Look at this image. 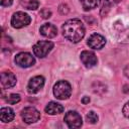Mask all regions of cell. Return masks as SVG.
Instances as JSON below:
<instances>
[{
	"label": "cell",
	"instance_id": "1",
	"mask_svg": "<svg viewBox=\"0 0 129 129\" xmlns=\"http://www.w3.org/2000/svg\"><path fill=\"white\" fill-rule=\"evenodd\" d=\"M62 34L64 38L72 42H79L85 35V26L79 19H70L62 25Z\"/></svg>",
	"mask_w": 129,
	"mask_h": 129
},
{
	"label": "cell",
	"instance_id": "2",
	"mask_svg": "<svg viewBox=\"0 0 129 129\" xmlns=\"http://www.w3.org/2000/svg\"><path fill=\"white\" fill-rule=\"evenodd\" d=\"M72 94V87L67 81H58L53 86V95L56 99H68Z\"/></svg>",
	"mask_w": 129,
	"mask_h": 129
},
{
	"label": "cell",
	"instance_id": "3",
	"mask_svg": "<svg viewBox=\"0 0 129 129\" xmlns=\"http://www.w3.org/2000/svg\"><path fill=\"white\" fill-rule=\"evenodd\" d=\"M53 48V43L48 40H40L33 45V52L38 57H44Z\"/></svg>",
	"mask_w": 129,
	"mask_h": 129
},
{
	"label": "cell",
	"instance_id": "4",
	"mask_svg": "<svg viewBox=\"0 0 129 129\" xmlns=\"http://www.w3.org/2000/svg\"><path fill=\"white\" fill-rule=\"evenodd\" d=\"M30 21H31V18L28 14L19 11V12H16L12 15L11 25L14 28H21V27L28 25L30 23Z\"/></svg>",
	"mask_w": 129,
	"mask_h": 129
},
{
	"label": "cell",
	"instance_id": "5",
	"mask_svg": "<svg viewBox=\"0 0 129 129\" xmlns=\"http://www.w3.org/2000/svg\"><path fill=\"white\" fill-rule=\"evenodd\" d=\"M64 122L71 129H77L80 128L83 124L81 115L76 111H69L64 115Z\"/></svg>",
	"mask_w": 129,
	"mask_h": 129
},
{
	"label": "cell",
	"instance_id": "6",
	"mask_svg": "<svg viewBox=\"0 0 129 129\" xmlns=\"http://www.w3.org/2000/svg\"><path fill=\"white\" fill-rule=\"evenodd\" d=\"M21 117L25 123L31 124V123H34L39 120L40 113L34 107H25L21 111Z\"/></svg>",
	"mask_w": 129,
	"mask_h": 129
},
{
	"label": "cell",
	"instance_id": "7",
	"mask_svg": "<svg viewBox=\"0 0 129 129\" xmlns=\"http://www.w3.org/2000/svg\"><path fill=\"white\" fill-rule=\"evenodd\" d=\"M15 62L21 68H29L35 63V59L29 52H19L15 56Z\"/></svg>",
	"mask_w": 129,
	"mask_h": 129
},
{
	"label": "cell",
	"instance_id": "8",
	"mask_svg": "<svg viewBox=\"0 0 129 129\" xmlns=\"http://www.w3.org/2000/svg\"><path fill=\"white\" fill-rule=\"evenodd\" d=\"M44 86V78L42 76H36L30 79L27 85V91L30 94H35L39 92Z\"/></svg>",
	"mask_w": 129,
	"mask_h": 129
},
{
	"label": "cell",
	"instance_id": "9",
	"mask_svg": "<svg viewBox=\"0 0 129 129\" xmlns=\"http://www.w3.org/2000/svg\"><path fill=\"white\" fill-rule=\"evenodd\" d=\"M80 58H81L83 64L86 68H89V69L95 67L97 64V62H98V59H97L96 54L93 51H90V50H84V51H82Z\"/></svg>",
	"mask_w": 129,
	"mask_h": 129
},
{
	"label": "cell",
	"instance_id": "10",
	"mask_svg": "<svg viewBox=\"0 0 129 129\" xmlns=\"http://www.w3.org/2000/svg\"><path fill=\"white\" fill-rule=\"evenodd\" d=\"M88 45L93 48V49H101L105 43H106V39L104 36H102L101 34L99 33H93L89 38H88V41H87Z\"/></svg>",
	"mask_w": 129,
	"mask_h": 129
},
{
	"label": "cell",
	"instance_id": "11",
	"mask_svg": "<svg viewBox=\"0 0 129 129\" xmlns=\"http://www.w3.org/2000/svg\"><path fill=\"white\" fill-rule=\"evenodd\" d=\"M16 84V77L11 72L1 73V85L4 89H9L14 87Z\"/></svg>",
	"mask_w": 129,
	"mask_h": 129
},
{
	"label": "cell",
	"instance_id": "12",
	"mask_svg": "<svg viewBox=\"0 0 129 129\" xmlns=\"http://www.w3.org/2000/svg\"><path fill=\"white\" fill-rule=\"evenodd\" d=\"M39 31H40L41 35H43L44 37H47V38H52V37L56 36V34H57L56 27L51 23H44L40 27Z\"/></svg>",
	"mask_w": 129,
	"mask_h": 129
},
{
	"label": "cell",
	"instance_id": "13",
	"mask_svg": "<svg viewBox=\"0 0 129 129\" xmlns=\"http://www.w3.org/2000/svg\"><path fill=\"white\" fill-rule=\"evenodd\" d=\"M45 112L49 115H56V114H60L63 112V107L55 102H49L46 107H45Z\"/></svg>",
	"mask_w": 129,
	"mask_h": 129
},
{
	"label": "cell",
	"instance_id": "14",
	"mask_svg": "<svg viewBox=\"0 0 129 129\" xmlns=\"http://www.w3.org/2000/svg\"><path fill=\"white\" fill-rule=\"evenodd\" d=\"M14 118V111L9 107H3L0 110V119L2 122L7 123L12 121Z\"/></svg>",
	"mask_w": 129,
	"mask_h": 129
},
{
	"label": "cell",
	"instance_id": "15",
	"mask_svg": "<svg viewBox=\"0 0 129 129\" xmlns=\"http://www.w3.org/2000/svg\"><path fill=\"white\" fill-rule=\"evenodd\" d=\"M20 4L28 10H35L38 8L39 3L37 0H20Z\"/></svg>",
	"mask_w": 129,
	"mask_h": 129
},
{
	"label": "cell",
	"instance_id": "16",
	"mask_svg": "<svg viewBox=\"0 0 129 129\" xmlns=\"http://www.w3.org/2000/svg\"><path fill=\"white\" fill-rule=\"evenodd\" d=\"M81 3H82L83 8L86 11H88V10L96 8L100 4V0H81Z\"/></svg>",
	"mask_w": 129,
	"mask_h": 129
},
{
	"label": "cell",
	"instance_id": "17",
	"mask_svg": "<svg viewBox=\"0 0 129 129\" xmlns=\"http://www.w3.org/2000/svg\"><path fill=\"white\" fill-rule=\"evenodd\" d=\"M86 120H87L88 123L95 124V123L98 122V115H97L95 112L91 111V112H89V114H87V116H86Z\"/></svg>",
	"mask_w": 129,
	"mask_h": 129
},
{
	"label": "cell",
	"instance_id": "18",
	"mask_svg": "<svg viewBox=\"0 0 129 129\" xmlns=\"http://www.w3.org/2000/svg\"><path fill=\"white\" fill-rule=\"evenodd\" d=\"M19 101H20V96H19L18 94H11V95L6 99V102H7L8 104H11V105L18 103Z\"/></svg>",
	"mask_w": 129,
	"mask_h": 129
},
{
	"label": "cell",
	"instance_id": "19",
	"mask_svg": "<svg viewBox=\"0 0 129 129\" xmlns=\"http://www.w3.org/2000/svg\"><path fill=\"white\" fill-rule=\"evenodd\" d=\"M58 12H59L60 14H67V13L69 12V7H68V5H67V4H61V5H59V7H58Z\"/></svg>",
	"mask_w": 129,
	"mask_h": 129
},
{
	"label": "cell",
	"instance_id": "20",
	"mask_svg": "<svg viewBox=\"0 0 129 129\" xmlns=\"http://www.w3.org/2000/svg\"><path fill=\"white\" fill-rule=\"evenodd\" d=\"M40 15L42 16V18L46 19V18H49V17L51 16V12H50V10H48V9H42V10L40 11Z\"/></svg>",
	"mask_w": 129,
	"mask_h": 129
},
{
	"label": "cell",
	"instance_id": "21",
	"mask_svg": "<svg viewBox=\"0 0 129 129\" xmlns=\"http://www.w3.org/2000/svg\"><path fill=\"white\" fill-rule=\"evenodd\" d=\"M122 112H123V115H124L126 118H129V101L124 105Z\"/></svg>",
	"mask_w": 129,
	"mask_h": 129
},
{
	"label": "cell",
	"instance_id": "22",
	"mask_svg": "<svg viewBox=\"0 0 129 129\" xmlns=\"http://www.w3.org/2000/svg\"><path fill=\"white\" fill-rule=\"evenodd\" d=\"M12 4V0H1V6L3 7H8Z\"/></svg>",
	"mask_w": 129,
	"mask_h": 129
},
{
	"label": "cell",
	"instance_id": "23",
	"mask_svg": "<svg viewBox=\"0 0 129 129\" xmlns=\"http://www.w3.org/2000/svg\"><path fill=\"white\" fill-rule=\"evenodd\" d=\"M121 0H105V4L107 5H112V4H115V3H118L120 2Z\"/></svg>",
	"mask_w": 129,
	"mask_h": 129
},
{
	"label": "cell",
	"instance_id": "24",
	"mask_svg": "<svg viewBox=\"0 0 129 129\" xmlns=\"http://www.w3.org/2000/svg\"><path fill=\"white\" fill-rule=\"evenodd\" d=\"M124 75L129 79V64H127L125 67V69H124Z\"/></svg>",
	"mask_w": 129,
	"mask_h": 129
},
{
	"label": "cell",
	"instance_id": "25",
	"mask_svg": "<svg viewBox=\"0 0 129 129\" xmlns=\"http://www.w3.org/2000/svg\"><path fill=\"white\" fill-rule=\"evenodd\" d=\"M82 102H83L84 104H87V103L90 102V98H89V97H84L83 100H82Z\"/></svg>",
	"mask_w": 129,
	"mask_h": 129
},
{
	"label": "cell",
	"instance_id": "26",
	"mask_svg": "<svg viewBox=\"0 0 129 129\" xmlns=\"http://www.w3.org/2000/svg\"><path fill=\"white\" fill-rule=\"evenodd\" d=\"M123 92H124V93H129V86H128V85H126V86H124V89H123Z\"/></svg>",
	"mask_w": 129,
	"mask_h": 129
}]
</instances>
